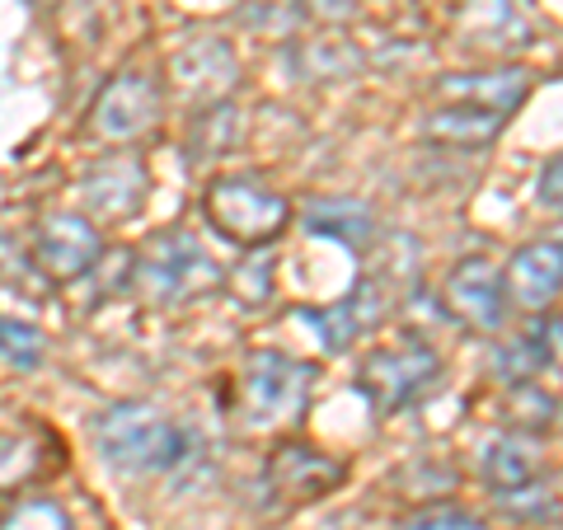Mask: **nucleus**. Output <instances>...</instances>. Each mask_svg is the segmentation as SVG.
<instances>
[{"mask_svg":"<svg viewBox=\"0 0 563 530\" xmlns=\"http://www.w3.org/2000/svg\"><path fill=\"white\" fill-rule=\"evenodd\" d=\"M99 455L122 474H155V470H179L188 461V432L174 428L165 413L151 404H113L95 422Z\"/></svg>","mask_w":563,"mask_h":530,"instance_id":"obj_1","label":"nucleus"},{"mask_svg":"<svg viewBox=\"0 0 563 530\" xmlns=\"http://www.w3.org/2000/svg\"><path fill=\"white\" fill-rule=\"evenodd\" d=\"M132 281L151 306H184V300L221 287L225 273L221 263L202 250V240L192 231H161L146 240V250L132 258Z\"/></svg>","mask_w":563,"mask_h":530,"instance_id":"obj_2","label":"nucleus"},{"mask_svg":"<svg viewBox=\"0 0 563 530\" xmlns=\"http://www.w3.org/2000/svg\"><path fill=\"white\" fill-rule=\"evenodd\" d=\"M202 221L217 231L221 240L240 244V250H258V244H273L291 221V202L282 192L263 188L258 179H244V174H225V179H211L202 188Z\"/></svg>","mask_w":563,"mask_h":530,"instance_id":"obj_3","label":"nucleus"},{"mask_svg":"<svg viewBox=\"0 0 563 530\" xmlns=\"http://www.w3.org/2000/svg\"><path fill=\"white\" fill-rule=\"evenodd\" d=\"M437 380H442V357L422 339L376 347V352H366L357 366V395L372 404L380 418L413 409L418 399H428L437 390Z\"/></svg>","mask_w":563,"mask_h":530,"instance_id":"obj_4","label":"nucleus"},{"mask_svg":"<svg viewBox=\"0 0 563 530\" xmlns=\"http://www.w3.org/2000/svg\"><path fill=\"white\" fill-rule=\"evenodd\" d=\"M314 366L287 352H250L240 366V413L250 428H277L306 409Z\"/></svg>","mask_w":563,"mask_h":530,"instance_id":"obj_5","label":"nucleus"},{"mask_svg":"<svg viewBox=\"0 0 563 530\" xmlns=\"http://www.w3.org/2000/svg\"><path fill=\"white\" fill-rule=\"evenodd\" d=\"M103 254V235L90 217H76V211H57L38 225V240H33V268L47 281H80L90 268H99Z\"/></svg>","mask_w":563,"mask_h":530,"instance_id":"obj_6","label":"nucleus"},{"mask_svg":"<svg viewBox=\"0 0 563 530\" xmlns=\"http://www.w3.org/2000/svg\"><path fill=\"white\" fill-rule=\"evenodd\" d=\"M161 85L146 70H118L95 99L90 128L103 141H136L161 122Z\"/></svg>","mask_w":563,"mask_h":530,"instance_id":"obj_7","label":"nucleus"},{"mask_svg":"<svg viewBox=\"0 0 563 530\" xmlns=\"http://www.w3.org/2000/svg\"><path fill=\"white\" fill-rule=\"evenodd\" d=\"M146 192H151V174L146 161L136 151H118V155H103L95 169H85L80 179V198L85 211L95 221H128L146 207Z\"/></svg>","mask_w":563,"mask_h":530,"instance_id":"obj_8","label":"nucleus"},{"mask_svg":"<svg viewBox=\"0 0 563 530\" xmlns=\"http://www.w3.org/2000/svg\"><path fill=\"white\" fill-rule=\"evenodd\" d=\"M395 306H399V300L385 291L372 273H366L343 300H333V306H324V310H301V320L320 333L324 352H347L352 343L362 339V333H372Z\"/></svg>","mask_w":563,"mask_h":530,"instance_id":"obj_9","label":"nucleus"},{"mask_svg":"<svg viewBox=\"0 0 563 530\" xmlns=\"http://www.w3.org/2000/svg\"><path fill=\"white\" fill-rule=\"evenodd\" d=\"M169 80L174 90H179L184 99H192L198 109H207V103H221L225 95L235 90L240 80V57L235 47L225 38H188L179 52L169 57Z\"/></svg>","mask_w":563,"mask_h":530,"instance_id":"obj_10","label":"nucleus"},{"mask_svg":"<svg viewBox=\"0 0 563 530\" xmlns=\"http://www.w3.org/2000/svg\"><path fill=\"white\" fill-rule=\"evenodd\" d=\"M451 33L479 57H507V52L531 47V20L517 0H461L451 14Z\"/></svg>","mask_w":563,"mask_h":530,"instance_id":"obj_11","label":"nucleus"},{"mask_svg":"<svg viewBox=\"0 0 563 530\" xmlns=\"http://www.w3.org/2000/svg\"><path fill=\"white\" fill-rule=\"evenodd\" d=\"M347 479V465L333 461V455L314 451V446H277L263 465V488L273 493L282 503H314V498H329L333 488H343Z\"/></svg>","mask_w":563,"mask_h":530,"instance_id":"obj_12","label":"nucleus"},{"mask_svg":"<svg viewBox=\"0 0 563 530\" xmlns=\"http://www.w3.org/2000/svg\"><path fill=\"white\" fill-rule=\"evenodd\" d=\"M442 306L451 320H461L470 329H498L507 310L503 273L488 258H461L442 287Z\"/></svg>","mask_w":563,"mask_h":530,"instance_id":"obj_13","label":"nucleus"},{"mask_svg":"<svg viewBox=\"0 0 563 530\" xmlns=\"http://www.w3.org/2000/svg\"><path fill=\"white\" fill-rule=\"evenodd\" d=\"M503 287L521 310H536V314L550 310V300H559V291H563V250L554 240L521 244V250L507 258Z\"/></svg>","mask_w":563,"mask_h":530,"instance_id":"obj_14","label":"nucleus"},{"mask_svg":"<svg viewBox=\"0 0 563 530\" xmlns=\"http://www.w3.org/2000/svg\"><path fill=\"white\" fill-rule=\"evenodd\" d=\"M437 95L446 103H474V109L503 113L512 118L526 99H531V76L517 66H498V70H470V76H446L437 85Z\"/></svg>","mask_w":563,"mask_h":530,"instance_id":"obj_15","label":"nucleus"},{"mask_svg":"<svg viewBox=\"0 0 563 530\" xmlns=\"http://www.w3.org/2000/svg\"><path fill=\"white\" fill-rule=\"evenodd\" d=\"M301 225L310 235H324V240H339L347 250H366L380 231H376V217L372 207L352 202V198H310L301 207Z\"/></svg>","mask_w":563,"mask_h":530,"instance_id":"obj_16","label":"nucleus"},{"mask_svg":"<svg viewBox=\"0 0 563 530\" xmlns=\"http://www.w3.org/2000/svg\"><path fill=\"white\" fill-rule=\"evenodd\" d=\"M503 128H507L503 113L474 109V103H442V109L428 113V122H422V132H428L437 146H451V151H484L498 141Z\"/></svg>","mask_w":563,"mask_h":530,"instance_id":"obj_17","label":"nucleus"},{"mask_svg":"<svg viewBox=\"0 0 563 530\" xmlns=\"http://www.w3.org/2000/svg\"><path fill=\"white\" fill-rule=\"evenodd\" d=\"M291 66L301 80H352L362 70V47L343 38V33H314V38H301L291 52Z\"/></svg>","mask_w":563,"mask_h":530,"instance_id":"obj_18","label":"nucleus"},{"mask_svg":"<svg viewBox=\"0 0 563 530\" xmlns=\"http://www.w3.org/2000/svg\"><path fill=\"white\" fill-rule=\"evenodd\" d=\"M484 484L493 488V498L498 493H512L531 479H544V461L536 451L531 437H493L484 446Z\"/></svg>","mask_w":563,"mask_h":530,"instance_id":"obj_19","label":"nucleus"},{"mask_svg":"<svg viewBox=\"0 0 563 530\" xmlns=\"http://www.w3.org/2000/svg\"><path fill=\"white\" fill-rule=\"evenodd\" d=\"M244 132V122L235 113V103H207V109H198V118H192V132H188V155L192 165L202 161H221V155L235 151V141Z\"/></svg>","mask_w":563,"mask_h":530,"instance_id":"obj_20","label":"nucleus"},{"mask_svg":"<svg viewBox=\"0 0 563 530\" xmlns=\"http://www.w3.org/2000/svg\"><path fill=\"white\" fill-rule=\"evenodd\" d=\"M43 474V446L29 432H0V498Z\"/></svg>","mask_w":563,"mask_h":530,"instance_id":"obj_21","label":"nucleus"},{"mask_svg":"<svg viewBox=\"0 0 563 530\" xmlns=\"http://www.w3.org/2000/svg\"><path fill=\"white\" fill-rule=\"evenodd\" d=\"M507 413L526 432H550L563 413V404L554 395H544L536 380H526V385H507Z\"/></svg>","mask_w":563,"mask_h":530,"instance_id":"obj_22","label":"nucleus"},{"mask_svg":"<svg viewBox=\"0 0 563 530\" xmlns=\"http://www.w3.org/2000/svg\"><path fill=\"white\" fill-rule=\"evenodd\" d=\"M498 507L507 511V517L526 521V526L559 521V498H554L550 479H531V484H521V488H512V493H498Z\"/></svg>","mask_w":563,"mask_h":530,"instance_id":"obj_23","label":"nucleus"},{"mask_svg":"<svg viewBox=\"0 0 563 530\" xmlns=\"http://www.w3.org/2000/svg\"><path fill=\"white\" fill-rule=\"evenodd\" d=\"M399 530H488L484 517H474V511L455 507V503H428L409 511V517L399 521Z\"/></svg>","mask_w":563,"mask_h":530,"instance_id":"obj_24","label":"nucleus"},{"mask_svg":"<svg viewBox=\"0 0 563 530\" xmlns=\"http://www.w3.org/2000/svg\"><path fill=\"white\" fill-rule=\"evenodd\" d=\"M43 333L33 329V324H20V320H5L0 314V357H5L10 366H38L43 362Z\"/></svg>","mask_w":563,"mask_h":530,"instance_id":"obj_25","label":"nucleus"},{"mask_svg":"<svg viewBox=\"0 0 563 530\" xmlns=\"http://www.w3.org/2000/svg\"><path fill=\"white\" fill-rule=\"evenodd\" d=\"M493 371H498L503 385H526V380L540 376V362H536L531 343H526V333H521V339H507V343L493 347Z\"/></svg>","mask_w":563,"mask_h":530,"instance_id":"obj_26","label":"nucleus"},{"mask_svg":"<svg viewBox=\"0 0 563 530\" xmlns=\"http://www.w3.org/2000/svg\"><path fill=\"white\" fill-rule=\"evenodd\" d=\"M526 343H531L540 371H554V376H563V320H559V314H540V320L526 329Z\"/></svg>","mask_w":563,"mask_h":530,"instance_id":"obj_27","label":"nucleus"},{"mask_svg":"<svg viewBox=\"0 0 563 530\" xmlns=\"http://www.w3.org/2000/svg\"><path fill=\"white\" fill-rule=\"evenodd\" d=\"M0 530H70V517L57 503H20L0 521Z\"/></svg>","mask_w":563,"mask_h":530,"instance_id":"obj_28","label":"nucleus"},{"mask_svg":"<svg viewBox=\"0 0 563 530\" xmlns=\"http://www.w3.org/2000/svg\"><path fill=\"white\" fill-rule=\"evenodd\" d=\"M536 198H540V207L563 211V151L544 161V169H540V184H536Z\"/></svg>","mask_w":563,"mask_h":530,"instance_id":"obj_29","label":"nucleus"},{"mask_svg":"<svg viewBox=\"0 0 563 530\" xmlns=\"http://www.w3.org/2000/svg\"><path fill=\"white\" fill-rule=\"evenodd\" d=\"M306 20H347L357 14V0H296Z\"/></svg>","mask_w":563,"mask_h":530,"instance_id":"obj_30","label":"nucleus"},{"mask_svg":"<svg viewBox=\"0 0 563 530\" xmlns=\"http://www.w3.org/2000/svg\"><path fill=\"white\" fill-rule=\"evenodd\" d=\"M554 244H559V250H563V231H559V240H554Z\"/></svg>","mask_w":563,"mask_h":530,"instance_id":"obj_31","label":"nucleus"}]
</instances>
